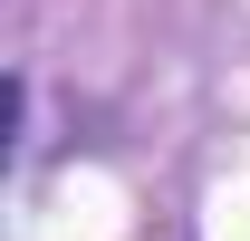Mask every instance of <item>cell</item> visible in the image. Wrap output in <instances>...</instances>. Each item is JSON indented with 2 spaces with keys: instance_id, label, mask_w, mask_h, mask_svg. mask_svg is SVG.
<instances>
[]
</instances>
